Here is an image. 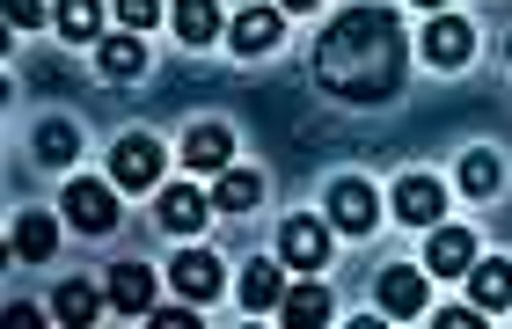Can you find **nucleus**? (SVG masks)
Masks as SVG:
<instances>
[{"mask_svg":"<svg viewBox=\"0 0 512 329\" xmlns=\"http://www.w3.org/2000/svg\"><path fill=\"white\" fill-rule=\"evenodd\" d=\"M278 30H286V15H278V8H242L235 22H227V37H235V52H271V44H278Z\"/></svg>","mask_w":512,"mask_h":329,"instance_id":"nucleus-8","label":"nucleus"},{"mask_svg":"<svg viewBox=\"0 0 512 329\" xmlns=\"http://www.w3.org/2000/svg\"><path fill=\"white\" fill-rule=\"evenodd\" d=\"M374 213H381V205H374V191H366L359 176H337V183H330V220H337L344 234H366V227H374Z\"/></svg>","mask_w":512,"mask_h":329,"instance_id":"nucleus-6","label":"nucleus"},{"mask_svg":"<svg viewBox=\"0 0 512 329\" xmlns=\"http://www.w3.org/2000/svg\"><path fill=\"white\" fill-rule=\"evenodd\" d=\"M403 59H410V44L388 8H344L315 37V74L344 103H388L403 88Z\"/></svg>","mask_w":512,"mask_h":329,"instance_id":"nucleus-1","label":"nucleus"},{"mask_svg":"<svg viewBox=\"0 0 512 329\" xmlns=\"http://www.w3.org/2000/svg\"><path fill=\"white\" fill-rule=\"evenodd\" d=\"M110 308L154 315V271H147V264H118V271H110Z\"/></svg>","mask_w":512,"mask_h":329,"instance_id":"nucleus-10","label":"nucleus"},{"mask_svg":"<svg viewBox=\"0 0 512 329\" xmlns=\"http://www.w3.org/2000/svg\"><path fill=\"white\" fill-rule=\"evenodd\" d=\"M417 8H447V0H417Z\"/></svg>","mask_w":512,"mask_h":329,"instance_id":"nucleus-30","label":"nucleus"},{"mask_svg":"<svg viewBox=\"0 0 512 329\" xmlns=\"http://www.w3.org/2000/svg\"><path fill=\"white\" fill-rule=\"evenodd\" d=\"M425 59L447 66V74H454V66H469V59H476V30H469L461 15H439L432 30H425Z\"/></svg>","mask_w":512,"mask_h":329,"instance_id":"nucleus-4","label":"nucleus"},{"mask_svg":"<svg viewBox=\"0 0 512 329\" xmlns=\"http://www.w3.org/2000/svg\"><path fill=\"white\" fill-rule=\"evenodd\" d=\"M425 264H432L439 278L469 271V264H476V234H469V227H439V234H432V249H425Z\"/></svg>","mask_w":512,"mask_h":329,"instance_id":"nucleus-11","label":"nucleus"},{"mask_svg":"<svg viewBox=\"0 0 512 329\" xmlns=\"http://www.w3.org/2000/svg\"><path fill=\"white\" fill-rule=\"evenodd\" d=\"M169 286L183 300H213L220 293V256H205V249H183L176 264H169Z\"/></svg>","mask_w":512,"mask_h":329,"instance_id":"nucleus-7","label":"nucleus"},{"mask_svg":"<svg viewBox=\"0 0 512 329\" xmlns=\"http://www.w3.org/2000/svg\"><path fill=\"white\" fill-rule=\"evenodd\" d=\"M8 22H15V30H30V22H44V0H8Z\"/></svg>","mask_w":512,"mask_h":329,"instance_id":"nucleus-27","label":"nucleus"},{"mask_svg":"<svg viewBox=\"0 0 512 329\" xmlns=\"http://www.w3.org/2000/svg\"><path fill=\"white\" fill-rule=\"evenodd\" d=\"M15 249H22V256H52V249H59V227L44 220V213H22V220H15Z\"/></svg>","mask_w":512,"mask_h":329,"instance_id":"nucleus-23","label":"nucleus"},{"mask_svg":"<svg viewBox=\"0 0 512 329\" xmlns=\"http://www.w3.org/2000/svg\"><path fill=\"white\" fill-rule=\"evenodd\" d=\"M74 147H81L74 125H59V117H44V125H37V161H74Z\"/></svg>","mask_w":512,"mask_h":329,"instance_id":"nucleus-24","label":"nucleus"},{"mask_svg":"<svg viewBox=\"0 0 512 329\" xmlns=\"http://www.w3.org/2000/svg\"><path fill=\"white\" fill-rule=\"evenodd\" d=\"M439 205H447V191H439L432 176H403V183H395V213H403V220L432 227V220H439Z\"/></svg>","mask_w":512,"mask_h":329,"instance_id":"nucleus-13","label":"nucleus"},{"mask_svg":"<svg viewBox=\"0 0 512 329\" xmlns=\"http://www.w3.org/2000/svg\"><path fill=\"white\" fill-rule=\"evenodd\" d=\"M461 191H469V198H491V191H498V154H469V161H461Z\"/></svg>","mask_w":512,"mask_h":329,"instance_id":"nucleus-25","label":"nucleus"},{"mask_svg":"<svg viewBox=\"0 0 512 329\" xmlns=\"http://www.w3.org/2000/svg\"><path fill=\"white\" fill-rule=\"evenodd\" d=\"M118 22L125 30H147V22H161V0H118Z\"/></svg>","mask_w":512,"mask_h":329,"instance_id":"nucleus-26","label":"nucleus"},{"mask_svg":"<svg viewBox=\"0 0 512 329\" xmlns=\"http://www.w3.org/2000/svg\"><path fill=\"white\" fill-rule=\"evenodd\" d=\"M176 37L183 44H213L220 37V0H176Z\"/></svg>","mask_w":512,"mask_h":329,"instance_id":"nucleus-17","label":"nucleus"},{"mask_svg":"<svg viewBox=\"0 0 512 329\" xmlns=\"http://www.w3.org/2000/svg\"><path fill=\"white\" fill-rule=\"evenodd\" d=\"M469 300H476L483 315L512 308V264H469Z\"/></svg>","mask_w":512,"mask_h":329,"instance_id":"nucleus-14","label":"nucleus"},{"mask_svg":"<svg viewBox=\"0 0 512 329\" xmlns=\"http://www.w3.org/2000/svg\"><path fill=\"white\" fill-rule=\"evenodd\" d=\"M278 256H286L293 271H315L322 256H330V227L322 220H286L278 227Z\"/></svg>","mask_w":512,"mask_h":329,"instance_id":"nucleus-5","label":"nucleus"},{"mask_svg":"<svg viewBox=\"0 0 512 329\" xmlns=\"http://www.w3.org/2000/svg\"><path fill=\"white\" fill-rule=\"evenodd\" d=\"M278 315H286V322H300V329H322L337 308H330V293H322V286H293L286 300H278Z\"/></svg>","mask_w":512,"mask_h":329,"instance_id":"nucleus-18","label":"nucleus"},{"mask_svg":"<svg viewBox=\"0 0 512 329\" xmlns=\"http://www.w3.org/2000/svg\"><path fill=\"white\" fill-rule=\"evenodd\" d=\"M96 300H103L96 286H81V278H66V286L52 293V315H59V322H96Z\"/></svg>","mask_w":512,"mask_h":329,"instance_id":"nucleus-22","label":"nucleus"},{"mask_svg":"<svg viewBox=\"0 0 512 329\" xmlns=\"http://www.w3.org/2000/svg\"><path fill=\"white\" fill-rule=\"evenodd\" d=\"M417 308H425V278H417V271H403V264H395V271H381V315H395V322H403V315H417Z\"/></svg>","mask_w":512,"mask_h":329,"instance_id":"nucleus-15","label":"nucleus"},{"mask_svg":"<svg viewBox=\"0 0 512 329\" xmlns=\"http://www.w3.org/2000/svg\"><path fill=\"white\" fill-rule=\"evenodd\" d=\"M213 198L227 205V213H249V205L264 198V176H256V169H220V191Z\"/></svg>","mask_w":512,"mask_h":329,"instance_id":"nucleus-21","label":"nucleus"},{"mask_svg":"<svg viewBox=\"0 0 512 329\" xmlns=\"http://www.w3.org/2000/svg\"><path fill=\"white\" fill-rule=\"evenodd\" d=\"M110 183H125V191H154V183H161V139H147V132L118 139V154H110Z\"/></svg>","mask_w":512,"mask_h":329,"instance_id":"nucleus-2","label":"nucleus"},{"mask_svg":"<svg viewBox=\"0 0 512 329\" xmlns=\"http://www.w3.org/2000/svg\"><path fill=\"white\" fill-rule=\"evenodd\" d=\"M96 66L110 81H132L139 66H147V52H139V37H96Z\"/></svg>","mask_w":512,"mask_h":329,"instance_id":"nucleus-19","label":"nucleus"},{"mask_svg":"<svg viewBox=\"0 0 512 329\" xmlns=\"http://www.w3.org/2000/svg\"><path fill=\"white\" fill-rule=\"evenodd\" d=\"M183 161H191V169H227V161H235V132H227V125H191Z\"/></svg>","mask_w":512,"mask_h":329,"instance_id":"nucleus-12","label":"nucleus"},{"mask_svg":"<svg viewBox=\"0 0 512 329\" xmlns=\"http://www.w3.org/2000/svg\"><path fill=\"white\" fill-rule=\"evenodd\" d=\"M483 322V308H447V315H439V329H476Z\"/></svg>","mask_w":512,"mask_h":329,"instance_id":"nucleus-28","label":"nucleus"},{"mask_svg":"<svg viewBox=\"0 0 512 329\" xmlns=\"http://www.w3.org/2000/svg\"><path fill=\"white\" fill-rule=\"evenodd\" d=\"M66 220L81 234H110L118 227V191L110 183H66Z\"/></svg>","mask_w":512,"mask_h":329,"instance_id":"nucleus-3","label":"nucleus"},{"mask_svg":"<svg viewBox=\"0 0 512 329\" xmlns=\"http://www.w3.org/2000/svg\"><path fill=\"white\" fill-rule=\"evenodd\" d=\"M278 300H286V293H278V264H249L242 271V308L249 315H271Z\"/></svg>","mask_w":512,"mask_h":329,"instance_id":"nucleus-20","label":"nucleus"},{"mask_svg":"<svg viewBox=\"0 0 512 329\" xmlns=\"http://www.w3.org/2000/svg\"><path fill=\"white\" fill-rule=\"evenodd\" d=\"M161 227H176V234L205 227V191L198 183H161Z\"/></svg>","mask_w":512,"mask_h":329,"instance_id":"nucleus-9","label":"nucleus"},{"mask_svg":"<svg viewBox=\"0 0 512 329\" xmlns=\"http://www.w3.org/2000/svg\"><path fill=\"white\" fill-rule=\"evenodd\" d=\"M278 8H315V0H278Z\"/></svg>","mask_w":512,"mask_h":329,"instance_id":"nucleus-29","label":"nucleus"},{"mask_svg":"<svg viewBox=\"0 0 512 329\" xmlns=\"http://www.w3.org/2000/svg\"><path fill=\"white\" fill-rule=\"evenodd\" d=\"M52 22H59V37L96 44V37H103V0H59V8H52Z\"/></svg>","mask_w":512,"mask_h":329,"instance_id":"nucleus-16","label":"nucleus"}]
</instances>
